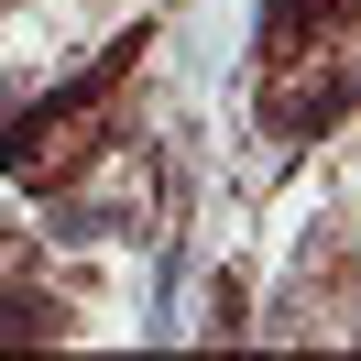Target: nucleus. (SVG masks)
I'll list each match as a JSON object with an SVG mask.
<instances>
[{
	"label": "nucleus",
	"mask_w": 361,
	"mask_h": 361,
	"mask_svg": "<svg viewBox=\"0 0 361 361\" xmlns=\"http://www.w3.org/2000/svg\"><path fill=\"white\" fill-rule=\"evenodd\" d=\"M55 307H33V295H0V339H44Z\"/></svg>",
	"instance_id": "nucleus-1"
}]
</instances>
